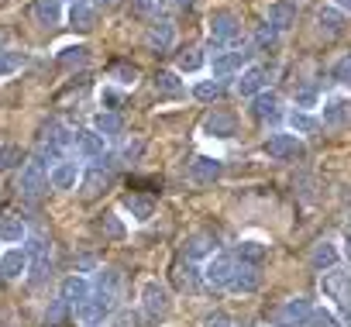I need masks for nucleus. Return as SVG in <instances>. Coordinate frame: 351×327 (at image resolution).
<instances>
[{
  "instance_id": "obj_1",
  "label": "nucleus",
  "mask_w": 351,
  "mask_h": 327,
  "mask_svg": "<svg viewBox=\"0 0 351 327\" xmlns=\"http://www.w3.org/2000/svg\"><path fill=\"white\" fill-rule=\"evenodd\" d=\"M320 293H324V300H330L334 317L351 327V272H344L341 265L320 272Z\"/></svg>"
},
{
  "instance_id": "obj_2",
  "label": "nucleus",
  "mask_w": 351,
  "mask_h": 327,
  "mask_svg": "<svg viewBox=\"0 0 351 327\" xmlns=\"http://www.w3.org/2000/svg\"><path fill=\"white\" fill-rule=\"evenodd\" d=\"M241 38V21L231 8H214L210 18H207V42L214 52H224V49H234Z\"/></svg>"
},
{
  "instance_id": "obj_3",
  "label": "nucleus",
  "mask_w": 351,
  "mask_h": 327,
  "mask_svg": "<svg viewBox=\"0 0 351 327\" xmlns=\"http://www.w3.org/2000/svg\"><path fill=\"white\" fill-rule=\"evenodd\" d=\"M73 145H76V134H73V128H66L62 121H49V124L42 128V134H38V155L49 158V162L66 158V152H69Z\"/></svg>"
},
{
  "instance_id": "obj_4",
  "label": "nucleus",
  "mask_w": 351,
  "mask_h": 327,
  "mask_svg": "<svg viewBox=\"0 0 351 327\" xmlns=\"http://www.w3.org/2000/svg\"><path fill=\"white\" fill-rule=\"evenodd\" d=\"M252 56H255L252 45H234V49L214 52V59H210V76H214V80H231V76H238L245 66H252Z\"/></svg>"
},
{
  "instance_id": "obj_5",
  "label": "nucleus",
  "mask_w": 351,
  "mask_h": 327,
  "mask_svg": "<svg viewBox=\"0 0 351 327\" xmlns=\"http://www.w3.org/2000/svg\"><path fill=\"white\" fill-rule=\"evenodd\" d=\"M141 310H145V317L152 324L165 320L172 313V293H169V286L158 282V279H145V286H141Z\"/></svg>"
},
{
  "instance_id": "obj_6",
  "label": "nucleus",
  "mask_w": 351,
  "mask_h": 327,
  "mask_svg": "<svg viewBox=\"0 0 351 327\" xmlns=\"http://www.w3.org/2000/svg\"><path fill=\"white\" fill-rule=\"evenodd\" d=\"M262 152L272 158V162H296L306 155V145L303 138H296L293 131H272L265 141H262Z\"/></svg>"
},
{
  "instance_id": "obj_7",
  "label": "nucleus",
  "mask_w": 351,
  "mask_h": 327,
  "mask_svg": "<svg viewBox=\"0 0 351 327\" xmlns=\"http://www.w3.org/2000/svg\"><path fill=\"white\" fill-rule=\"evenodd\" d=\"M45 186H49V166H45V158L35 152L21 166V173H18V190H21V197H38Z\"/></svg>"
},
{
  "instance_id": "obj_8",
  "label": "nucleus",
  "mask_w": 351,
  "mask_h": 327,
  "mask_svg": "<svg viewBox=\"0 0 351 327\" xmlns=\"http://www.w3.org/2000/svg\"><path fill=\"white\" fill-rule=\"evenodd\" d=\"M114 313V293H104V289H93L80 306H76V320L93 327V324H104L107 317Z\"/></svg>"
},
{
  "instance_id": "obj_9",
  "label": "nucleus",
  "mask_w": 351,
  "mask_h": 327,
  "mask_svg": "<svg viewBox=\"0 0 351 327\" xmlns=\"http://www.w3.org/2000/svg\"><path fill=\"white\" fill-rule=\"evenodd\" d=\"M234 269H238V258H234L231 252H214V255L204 262L200 272H204V282H207V286H214V289H228Z\"/></svg>"
},
{
  "instance_id": "obj_10",
  "label": "nucleus",
  "mask_w": 351,
  "mask_h": 327,
  "mask_svg": "<svg viewBox=\"0 0 351 327\" xmlns=\"http://www.w3.org/2000/svg\"><path fill=\"white\" fill-rule=\"evenodd\" d=\"M269 76H272V69H269V66L252 62V66H245V69L238 73V80H234V93H238V97H245V100H252V97H258V93L269 86Z\"/></svg>"
},
{
  "instance_id": "obj_11",
  "label": "nucleus",
  "mask_w": 351,
  "mask_h": 327,
  "mask_svg": "<svg viewBox=\"0 0 351 327\" xmlns=\"http://www.w3.org/2000/svg\"><path fill=\"white\" fill-rule=\"evenodd\" d=\"M80 176H83V166L76 158H59L52 162V169H49V186L59 190V193H69L80 186Z\"/></svg>"
},
{
  "instance_id": "obj_12",
  "label": "nucleus",
  "mask_w": 351,
  "mask_h": 327,
  "mask_svg": "<svg viewBox=\"0 0 351 327\" xmlns=\"http://www.w3.org/2000/svg\"><path fill=\"white\" fill-rule=\"evenodd\" d=\"M200 131H204V138L228 141V138H234V134H238V117H234L231 110H210V114L204 117Z\"/></svg>"
},
{
  "instance_id": "obj_13",
  "label": "nucleus",
  "mask_w": 351,
  "mask_h": 327,
  "mask_svg": "<svg viewBox=\"0 0 351 327\" xmlns=\"http://www.w3.org/2000/svg\"><path fill=\"white\" fill-rule=\"evenodd\" d=\"M317 121H320V128H344L351 121V100L348 97H324Z\"/></svg>"
},
{
  "instance_id": "obj_14",
  "label": "nucleus",
  "mask_w": 351,
  "mask_h": 327,
  "mask_svg": "<svg viewBox=\"0 0 351 327\" xmlns=\"http://www.w3.org/2000/svg\"><path fill=\"white\" fill-rule=\"evenodd\" d=\"M265 25H269L276 35L293 32V25H296V8L289 4V0H272V4L265 8Z\"/></svg>"
},
{
  "instance_id": "obj_15",
  "label": "nucleus",
  "mask_w": 351,
  "mask_h": 327,
  "mask_svg": "<svg viewBox=\"0 0 351 327\" xmlns=\"http://www.w3.org/2000/svg\"><path fill=\"white\" fill-rule=\"evenodd\" d=\"M145 42H148V49H152V52H169V49L176 45V21H172L169 14H165V18H158V21H152V25H148Z\"/></svg>"
},
{
  "instance_id": "obj_16",
  "label": "nucleus",
  "mask_w": 351,
  "mask_h": 327,
  "mask_svg": "<svg viewBox=\"0 0 351 327\" xmlns=\"http://www.w3.org/2000/svg\"><path fill=\"white\" fill-rule=\"evenodd\" d=\"M190 176H193V183L210 186V183H217V180L224 176V162L214 158V155H200V158L190 162Z\"/></svg>"
},
{
  "instance_id": "obj_17",
  "label": "nucleus",
  "mask_w": 351,
  "mask_h": 327,
  "mask_svg": "<svg viewBox=\"0 0 351 327\" xmlns=\"http://www.w3.org/2000/svg\"><path fill=\"white\" fill-rule=\"evenodd\" d=\"M73 148H76V155L86 158V162H104V155H107V138L90 128V131H80V134H76V145H73Z\"/></svg>"
},
{
  "instance_id": "obj_18",
  "label": "nucleus",
  "mask_w": 351,
  "mask_h": 327,
  "mask_svg": "<svg viewBox=\"0 0 351 327\" xmlns=\"http://www.w3.org/2000/svg\"><path fill=\"white\" fill-rule=\"evenodd\" d=\"M90 293H93V286H90V279H86V276H80V272L66 276V279H62V286H59V300H62L66 306H73V310H76Z\"/></svg>"
},
{
  "instance_id": "obj_19",
  "label": "nucleus",
  "mask_w": 351,
  "mask_h": 327,
  "mask_svg": "<svg viewBox=\"0 0 351 327\" xmlns=\"http://www.w3.org/2000/svg\"><path fill=\"white\" fill-rule=\"evenodd\" d=\"M28 272V252L21 245H11L0 252V276L4 279H21Z\"/></svg>"
},
{
  "instance_id": "obj_20",
  "label": "nucleus",
  "mask_w": 351,
  "mask_h": 327,
  "mask_svg": "<svg viewBox=\"0 0 351 327\" xmlns=\"http://www.w3.org/2000/svg\"><path fill=\"white\" fill-rule=\"evenodd\" d=\"M217 252V238L210 231H193L186 241H183V255L190 262H200V258H210Z\"/></svg>"
},
{
  "instance_id": "obj_21",
  "label": "nucleus",
  "mask_w": 351,
  "mask_h": 327,
  "mask_svg": "<svg viewBox=\"0 0 351 327\" xmlns=\"http://www.w3.org/2000/svg\"><path fill=\"white\" fill-rule=\"evenodd\" d=\"M258 286H262V269H258V265H241V262H238V269H234V276H231L228 289H231V293L248 296V293H255Z\"/></svg>"
},
{
  "instance_id": "obj_22",
  "label": "nucleus",
  "mask_w": 351,
  "mask_h": 327,
  "mask_svg": "<svg viewBox=\"0 0 351 327\" xmlns=\"http://www.w3.org/2000/svg\"><path fill=\"white\" fill-rule=\"evenodd\" d=\"M32 14L42 28H59L66 21V8H62V0H35L32 4Z\"/></svg>"
},
{
  "instance_id": "obj_23",
  "label": "nucleus",
  "mask_w": 351,
  "mask_h": 327,
  "mask_svg": "<svg viewBox=\"0 0 351 327\" xmlns=\"http://www.w3.org/2000/svg\"><path fill=\"white\" fill-rule=\"evenodd\" d=\"M310 310H313V303H310L306 296H293V300L282 303L279 320H282V327H303L306 317H310Z\"/></svg>"
},
{
  "instance_id": "obj_24",
  "label": "nucleus",
  "mask_w": 351,
  "mask_h": 327,
  "mask_svg": "<svg viewBox=\"0 0 351 327\" xmlns=\"http://www.w3.org/2000/svg\"><path fill=\"white\" fill-rule=\"evenodd\" d=\"M66 21H69L73 32H93L97 11L90 8V0H73V4L66 8Z\"/></svg>"
},
{
  "instance_id": "obj_25",
  "label": "nucleus",
  "mask_w": 351,
  "mask_h": 327,
  "mask_svg": "<svg viewBox=\"0 0 351 327\" xmlns=\"http://www.w3.org/2000/svg\"><path fill=\"white\" fill-rule=\"evenodd\" d=\"M344 25H348V14H344V11H337L334 4H324V8L317 11V28H320V35L337 38V35L344 32Z\"/></svg>"
},
{
  "instance_id": "obj_26",
  "label": "nucleus",
  "mask_w": 351,
  "mask_h": 327,
  "mask_svg": "<svg viewBox=\"0 0 351 327\" xmlns=\"http://www.w3.org/2000/svg\"><path fill=\"white\" fill-rule=\"evenodd\" d=\"M279 114H282V100H279L272 90H262L258 97H252V117H255V121L265 124V121H276Z\"/></svg>"
},
{
  "instance_id": "obj_27",
  "label": "nucleus",
  "mask_w": 351,
  "mask_h": 327,
  "mask_svg": "<svg viewBox=\"0 0 351 327\" xmlns=\"http://www.w3.org/2000/svg\"><path fill=\"white\" fill-rule=\"evenodd\" d=\"M310 265H313L317 272L337 269V265H341V248H337L334 241H320V245H313V252H310Z\"/></svg>"
},
{
  "instance_id": "obj_28",
  "label": "nucleus",
  "mask_w": 351,
  "mask_h": 327,
  "mask_svg": "<svg viewBox=\"0 0 351 327\" xmlns=\"http://www.w3.org/2000/svg\"><path fill=\"white\" fill-rule=\"evenodd\" d=\"M25 241H28L25 221L14 214H0V245H25Z\"/></svg>"
},
{
  "instance_id": "obj_29",
  "label": "nucleus",
  "mask_w": 351,
  "mask_h": 327,
  "mask_svg": "<svg viewBox=\"0 0 351 327\" xmlns=\"http://www.w3.org/2000/svg\"><path fill=\"white\" fill-rule=\"evenodd\" d=\"M124 210L131 214V221L148 224V221L155 217V200L145 197V193H128V197H124Z\"/></svg>"
},
{
  "instance_id": "obj_30",
  "label": "nucleus",
  "mask_w": 351,
  "mask_h": 327,
  "mask_svg": "<svg viewBox=\"0 0 351 327\" xmlns=\"http://www.w3.org/2000/svg\"><path fill=\"white\" fill-rule=\"evenodd\" d=\"M286 124H289V131H293L296 138H306V134H317V131H320L317 114H310V110H296V107L286 114Z\"/></svg>"
},
{
  "instance_id": "obj_31",
  "label": "nucleus",
  "mask_w": 351,
  "mask_h": 327,
  "mask_svg": "<svg viewBox=\"0 0 351 327\" xmlns=\"http://www.w3.org/2000/svg\"><path fill=\"white\" fill-rule=\"evenodd\" d=\"M176 282H180L186 293H200L204 289V272L197 269V262L183 258L180 265H176Z\"/></svg>"
},
{
  "instance_id": "obj_32",
  "label": "nucleus",
  "mask_w": 351,
  "mask_h": 327,
  "mask_svg": "<svg viewBox=\"0 0 351 327\" xmlns=\"http://www.w3.org/2000/svg\"><path fill=\"white\" fill-rule=\"evenodd\" d=\"M234 258H238L241 265H258V269H262V262L269 258V245H262V241L248 238V241H241V245H238Z\"/></svg>"
},
{
  "instance_id": "obj_33",
  "label": "nucleus",
  "mask_w": 351,
  "mask_h": 327,
  "mask_svg": "<svg viewBox=\"0 0 351 327\" xmlns=\"http://www.w3.org/2000/svg\"><path fill=\"white\" fill-rule=\"evenodd\" d=\"M90 128H93L97 134H104V138H114V134H121L124 121H121V114H117V110H97V114H93V121H90Z\"/></svg>"
},
{
  "instance_id": "obj_34",
  "label": "nucleus",
  "mask_w": 351,
  "mask_h": 327,
  "mask_svg": "<svg viewBox=\"0 0 351 327\" xmlns=\"http://www.w3.org/2000/svg\"><path fill=\"white\" fill-rule=\"evenodd\" d=\"M131 11L145 21H158L169 11V0H131Z\"/></svg>"
},
{
  "instance_id": "obj_35",
  "label": "nucleus",
  "mask_w": 351,
  "mask_h": 327,
  "mask_svg": "<svg viewBox=\"0 0 351 327\" xmlns=\"http://www.w3.org/2000/svg\"><path fill=\"white\" fill-rule=\"evenodd\" d=\"M104 186H107L104 169H90V173H83V176H80V193H83L86 200L100 197V193H104Z\"/></svg>"
},
{
  "instance_id": "obj_36",
  "label": "nucleus",
  "mask_w": 351,
  "mask_h": 327,
  "mask_svg": "<svg viewBox=\"0 0 351 327\" xmlns=\"http://www.w3.org/2000/svg\"><path fill=\"white\" fill-rule=\"evenodd\" d=\"M204 66H207L204 49H186L180 59H176V73H180V76H186V73H200Z\"/></svg>"
},
{
  "instance_id": "obj_37",
  "label": "nucleus",
  "mask_w": 351,
  "mask_h": 327,
  "mask_svg": "<svg viewBox=\"0 0 351 327\" xmlns=\"http://www.w3.org/2000/svg\"><path fill=\"white\" fill-rule=\"evenodd\" d=\"M193 97L200 100V104H214V100H221L224 97V80H200L197 86H193Z\"/></svg>"
},
{
  "instance_id": "obj_38",
  "label": "nucleus",
  "mask_w": 351,
  "mask_h": 327,
  "mask_svg": "<svg viewBox=\"0 0 351 327\" xmlns=\"http://www.w3.org/2000/svg\"><path fill=\"white\" fill-rule=\"evenodd\" d=\"M320 100H324V93H320L313 83H306V86H300V90L293 93V107H296V110H310V114H313V107H320Z\"/></svg>"
},
{
  "instance_id": "obj_39",
  "label": "nucleus",
  "mask_w": 351,
  "mask_h": 327,
  "mask_svg": "<svg viewBox=\"0 0 351 327\" xmlns=\"http://www.w3.org/2000/svg\"><path fill=\"white\" fill-rule=\"evenodd\" d=\"M25 52H14V49H0V80H8V76H14V73H21L25 69Z\"/></svg>"
},
{
  "instance_id": "obj_40",
  "label": "nucleus",
  "mask_w": 351,
  "mask_h": 327,
  "mask_svg": "<svg viewBox=\"0 0 351 327\" xmlns=\"http://www.w3.org/2000/svg\"><path fill=\"white\" fill-rule=\"evenodd\" d=\"M155 90H158V93H169V97L183 93V80H180V73H176V69H162V73H155Z\"/></svg>"
},
{
  "instance_id": "obj_41",
  "label": "nucleus",
  "mask_w": 351,
  "mask_h": 327,
  "mask_svg": "<svg viewBox=\"0 0 351 327\" xmlns=\"http://www.w3.org/2000/svg\"><path fill=\"white\" fill-rule=\"evenodd\" d=\"M110 80L128 90V86L138 83V66H131V62H114V66H110Z\"/></svg>"
},
{
  "instance_id": "obj_42",
  "label": "nucleus",
  "mask_w": 351,
  "mask_h": 327,
  "mask_svg": "<svg viewBox=\"0 0 351 327\" xmlns=\"http://www.w3.org/2000/svg\"><path fill=\"white\" fill-rule=\"evenodd\" d=\"M97 289H104V293H114V296H117V289H121V272H117L114 265L97 269Z\"/></svg>"
},
{
  "instance_id": "obj_43",
  "label": "nucleus",
  "mask_w": 351,
  "mask_h": 327,
  "mask_svg": "<svg viewBox=\"0 0 351 327\" xmlns=\"http://www.w3.org/2000/svg\"><path fill=\"white\" fill-rule=\"evenodd\" d=\"M303 327H344V324L334 317V310H327V306H313Z\"/></svg>"
},
{
  "instance_id": "obj_44",
  "label": "nucleus",
  "mask_w": 351,
  "mask_h": 327,
  "mask_svg": "<svg viewBox=\"0 0 351 327\" xmlns=\"http://www.w3.org/2000/svg\"><path fill=\"white\" fill-rule=\"evenodd\" d=\"M86 59H90V49L86 45H66L59 52V62L62 66H86Z\"/></svg>"
},
{
  "instance_id": "obj_45",
  "label": "nucleus",
  "mask_w": 351,
  "mask_h": 327,
  "mask_svg": "<svg viewBox=\"0 0 351 327\" xmlns=\"http://www.w3.org/2000/svg\"><path fill=\"white\" fill-rule=\"evenodd\" d=\"M97 228H100V234H104V238H114V241H121V238H124V224H121V217H117V214H104V217L97 221Z\"/></svg>"
},
{
  "instance_id": "obj_46",
  "label": "nucleus",
  "mask_w": 351,
  "mask_h": 327,
  "mask_svg": "<svg viewBox=\"0 0 351 327\" xmlns=\"http://www.w3.org/2000/svg\"><path fill=\"white\" fill-rule=\"evenodd\" d=\"M279 38H282V35H276L269 25H262V28L255 32V38H252V49H255V52H269V49H272Z\"/></svg>"
},
{
  "instance_id": "obj_47",
  "label": "nucleus",
  "mask_w": 351,
  "mask_h": 327,
  "mask_svg": "<svg viewBox=\"0 0 351 327\" xmlns=\"http://www.w3.org/2000/svg\"><path fill=\"white\" fill-rule=\"evenodd\" d=\"M204 327H234V317L228 310H210L204 317Z\"/></svg>"
},
{
  "instance_id": "obj_48",
  "label": "nucleus",
  "mask_w": 351,
  "mask_h": 327,
  "mask_svg": "<svg viewBox=\"0 0 351 327\" xmlns=\"http://www.w3.org/2000/svg\"><path fill=\"white\" fill-rule=\"evenodd\" d=\"M334 80H337L344 90H351V56L337 59V66H334Z\"/></svg>"
},
{
  "instance_id": "obj_49",
  "label": "nucleus",
  "mask_w": 351,
  "mask_h": 327,
  "mask_svg": "<svg viewBox=\"0 0 351 327\" xmlns=\"http://www.w3.org/2000/svg\"><path fill=\"white\" fill-rule=\"evenodd\" d=\"M14 162H21V148L18 145H0V169L14 166Z\"/></svg>"
},
{
  "instance_id": "obj_50",
  "label": "nucleus",
  "mask_w": 351,
  "mask_h": 327,
  "mask_svg": "<svg viewBox=\"0 0 351 327\" xmlns=\"http://www.w3.org/2000/svg\"><path fill=\"white\" fill-rule=\"evenodd\" d=\"M110 327H138V313L134 310H121L110 317Z\"/></svg>"
},
{
  "instance_id": "obj_51",
  "label": "nucleus",
  "mask_w": 351,
  "mask_h": 327,
  "mask_svg": "<svg viewBox=\"0 0 351 327\" xmlns=\"http://www.w3.org/2000/svg\"><path fill=\"white\" fill-rule=\"evenodd\" d=\"M100 104H104V110H114V107L121 104V90H114V86H104V90H100Z\"/></svg>"
},
{
  "instance_id": "obj_52",
  "label": "nucleus",
  "mask_w": 351,
  "mask_h": 327,
  "mask_svg": "<svg viewBox=\"0 0 351 327\" xmlns=\"http://www.w3.org/2000/svg\"><path fill=\"white\" fill-rule=\"evenodd\" d=\"M141 152H145V141H141V138H134V141H124V148H121V155H124V158H138Z\"/></svg>"
},
{
  "instance_id": "obj_53",
  "label": "nucleus",
  "mask_w": 351,
  "mask_h": 327,
  "mask_svg": "<svg viewBox=\"0 0 351 327\" xmlns=\"http://www.w3.org/2000/svg\"><path fill=\"white\" fill-rule=\"evenodd\" d=\"M117 4H121V0H90V8H93L97 14H100V11H114Z\"/></svg>"
},
{
  "instance_id": "obj_54",
  "label": "nucleus",
  "mask_w": 351,
  "mask_h": 327,
  "mask_svg": "<svg viewBox=\"0 0 351 327\" xmlns=\"http://www.w3.org/2000/svg\"><path fill=\"white\" fill-rule=\"evenodd\" d=\"M330 4H334L337 11H344V14H351V0H330Z\"/></svg>"
},
{
  "instance_id": "obj_55",
  "label": "nucleus",
  "mask_w": 351,
  "mask_h": 327,
  "mask_svg": "<svg viewBox=\"0 0 351 327\" xmlns=\"http://www.w3.org/2000/svg\"><path fill=\"white\" fill-rule=\"evenodd\" d=\"M169 4H176V8H180V11H190V8L197 4V0H169Z\"/></svg>"
},
{
  "instance_id": "obj_56",
  "label": "nucleus",
  "mask_w": 351,
  "mask_h": 327,
  "mask_svg": "<svg viewBox=\"0 0 351 327\" xmlns=\"http://www.w3.org/2000/svg\"><path fill=\"white\" fill-rule=\"evenodd\" d=\"M93 265H97V258H90V255H86V258H80V269H93Z\"/></svg>"
},
{
  "instance_id": "obj_57",
  "label": "nucleus",
  "mask_w": 351,
  "mask_h": 327,
  "mask_svg": "<svg viewBox=\"0 0 351 327\" xmlns=\"http://www.w3.org/2000/svg\"><path fill=\"white\" fill-rule=\"evenodd\" d=\"M348 234H344V241H348V255H351V217H348V228H344Z\"/></svg>"
},
{
  "instance_id": "obj_58",
  "label": "nucleus",
  "mask_w": 351,
  "mask_h": 327,
  "mask_svg": "<svg viewBox=\"0 0 351 327\" xmlns=\"http://www.w3.org/2000/svg\"><path fill=\"white\" fill-rule=\"evenodd\" d=\"M279 327H282V324H279Z\"/></svg>"
}]
</instances>
